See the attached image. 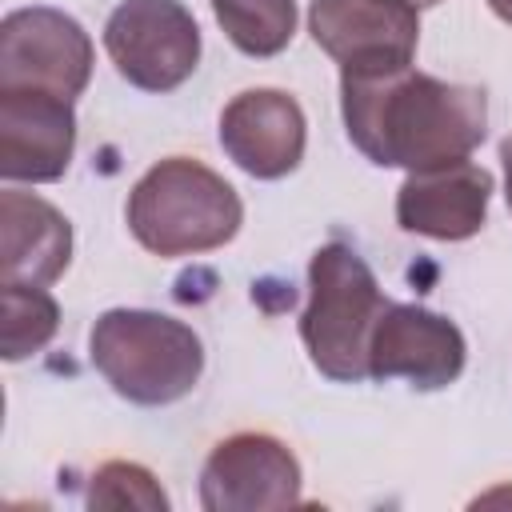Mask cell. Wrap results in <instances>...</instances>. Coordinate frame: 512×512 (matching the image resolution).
<instances>
[{"label": "cell", "mask_w": 512, "mask_h": 512, "mask_svg": "<svg viewBox=\"0 0 512 512\" xmlns=\"http://www.w3.org/2000/svg\"><path fill=\"white\" fill-rule=\"evenodd\" d=\"M208 512H280L300 504V464L268 432H236L212 448L200 472Z\"/></svg>", "instance_id": "ba28073f"}, {"label": "cell", "mask_w": 512, "mask_h": 512, "mask_svg": "<svg viewBox=\"0 0 512 512\" xmlns=\"http://www.w3.org/2000/svg\"><path fill=\"white\" fill-rule=\"evenodd\" d=\"M340 108L348 140L380 168H440L468 160L484 140L488 104L472 84H448L428 72H340Z\"/></svg>", "instance_id": "6da1fadb"}, {"label": "cell", "mask_w": 512, "mask_h": 512, "mask_svg": "<svg viewBox=\"0 0 512 512\" xmlns=\"http://www.w3.org/2000/svg\"><path fill=\"white\" fill-rule=\"evenodd\" d=\"M308 32L340 72H392L412 64L420 20L408 0H312Z\"/></svg>", "instance_id": "52a82bcc"}, {"label": "cell", "mask_w": 512, "mask_h": 512, "mask_svg": "<svg viewBox=\"0 0 512 512\" xmlns=\"http://www.w3.org/2000/svg\"><path fill=\"white\" fill-rule=\"evenodd\" d=\"M488 196L492 176L472 160L408 172L396 196V220L404 232H420L432 240H468L484 228Z\"/></svg>", "instance_id": "7c38bea8"}, {"label": "cell", "mask_w": 512, "mask_h": 512, "mask_svg": "<svg viewBox=\"0 0 512 512\" xmlns=\"http://www.w3.org/2000/svg\"><path fill=\"white\" fill-rule=\"evenodd\" d=\"M92 508H144V512H164L168 496L160 492L156 476L140 464L128 460H108L96 468L92 488H88Z\"/></svg>", "instance_id": "2e32d148"}, {"label": "cell", "mask_w": 512, "mask_h": 512, "mask_svg": "<svg viewBox=\"0 0 512 512\" xmlns=\"http://www.w3.org/2000/svg\"><path fill=\"white\" fill-rule=\"evenodd\" d=\"M72 260V228L60 208L32 192H0V280L52 284Z\"/></svg>", "instance_id": "4fadbf2b"}, {"label": "cell", "mask_w": 512, "mask_h": 512, "mask_svg": "<svg viewBox=\"0 0 512 512\" xmlns=\"http://www.w3.org/2000/svg\"><path fill=\"white\" fill-rule=\"evenodd\" d=\"M88 352L96 372L132 404H172L188 396L204 372L200 336L164 312L112 308L92 324Z\"/></svg>", "instance_id": "3957f363"}, {"label": "cell", "mask_w": 512, "mask_h": 512, "mask_svg": "<svg viewBox=\"0 0 512 512\" xmlns=\"http://www.w3.org/2000/svg\"><path fill=\"white\" fill-rule=\"evenodd\" d=\"M388 300L372 268L348 244L316 248L308 264V308L300 316V336L312 364L328 380L356 384L368 376L372 328Z\"/></svg>", "instance_id": "277c9868"}, {"label": "cell", "mask_w": 512, "mask_h": 512, "mask_svg": "<svg viewBox=\"0 0 512 512\" xmlns=\"http://www.w3.org/2000/svg\"><path fill=\"white\" fill-rule=\"evenodd\" d=\"M76 148L72 100L40 88H0V176L60 180Z\"/></svg>", "instance_id": "30bf717a"}, {"label": "cell", "mask_w": 512, "mask_h": 512, "mask_svg": "<svg viewBox=\"0 0 512 512\" xmlns=\"http://www.w3.org/2000/svg\"><path fill=\"white\" fill-rule=\"evenodd\" d=\"M212 12L244 56H276L296 32L292 0H212Z\"/></svg>", "instance_id": "5bb4252c"}, {"label": "cell", "mask_w": 512, "mask_h": 512, "mask_svg": "<svg viewBox=\"0 0 512 512\" xmlns=\"http://www.w3.org/2000/svg\"><path fill=\"white\" fill-rule=\"evenodd\" d=\"M412 8H432V4H440V0H408Z\"/></svg>", "instance_id": "d6986e66"}, {"label": "cell", "mask_w": 512, "mask_h": 512, "mask_svg": "<svg viewBox=\"0 0 512 512\" xmlns=\"http://www.w3.org/2000/svg\"><path fill=\"white\" fill-rule=\"evenodd\" d=\"M464 336L452 320L420 304H388L372 328L368 376H404L420 392L448 388L464 372Z\"/></svg>", "instance_id": "9c48e42d"}, {"label": "cell", "mask_w": 512, "mask_h": 512, "mask_svg": "<svg viewBox=\"0 0 512 512\" xmlns=\"http://www.w3.org/2000/svg\"><path fill=\"white\" fill-rule=\"evenodd\" d=\"M92 76L88 32L56 8H16L0 24V88H40L76 100Z\"/></svg>", "instance_id": "8992f818"}, {"label": "cell", "mask_w": 512, "mask_h": 512, "mask_svg": "<svg viewBox=\"0 0 512 512\" xmlns=\"http://www.w3.org/2000/svg\"><path fill=\"white\" fill-rule=\"evenodd\" d=\"M104 48L128 84L172 92L200 64V28L180 0H124L104 24Z\"/></svg>", "instance_id": "5b68a950"}, {"label": "cell", "mask_w": 512, "mask_h": 512, "mask_svg": "<svg viewBox=\"0 0 512 512\" xmlns=\"http://www.w3.org/2000/svg\"><path fill=\"white\" fill-rule=\"evenodd\" d=\"M500 160H504V184H508V208H512V136L500 140Z\"/></svg>", "instance_id": "e0dca14e"}, {"label": "cell", "mask_w": 512, "mask_h": 512, "mask_svg": "<svg viewBox=\"0 0 512 512\" xmlns=\"http://www.w3.org/2000/svg\"><path fill=\"white\" fill-rule=\"evenodd\" d=\"M220 144L256 180H280L304 160V112L288 92L248 88L220 112Z\"/></svg>", "instance_id": "8fae6325"}, {"label": "cell", "mask_w": 512, "mask_h": 512, "mask_svg": "<svg viewBox=\"0 0 512 512\" xmlns=\"http://www.w3.org/2000/svg\"><path fill=\"white\" fill-rule=\"evenodd\" d=\"M488 8H492L504 24H512V0H488Z\"/></svg>", "instance_id": "ac0fdd59"}, {"label": "cell", "mask_w": 512, "mask_h": 512, "mask_svg": "<svg viewBox=\"0 0 512 512\" xmlns=\"http://www.w3.org/2000/svg\"><path fill=\"white\" fill-rule=\"evenodd\" d=\"M60 324L56 300L44 284H4V360H24L40 352Z\"/></svg>", "instance_id": "9a60e30c"}, {"label": "cell", "mask_w": 512, "mask_h": 512, "mask_svg": "<svg viewBox=\"0 0 512 512\" xmlns=\"http://www.w3.org/2000/svg\"><path fill=\"white\" fill-rule=\"evenodd\" d=\"M244 220L236 188L192 156L152 164L128 196V228L152 256H196L228 244Z\"/></svg>", "instance_id": "7a4b0ae2"}]
</instances>
